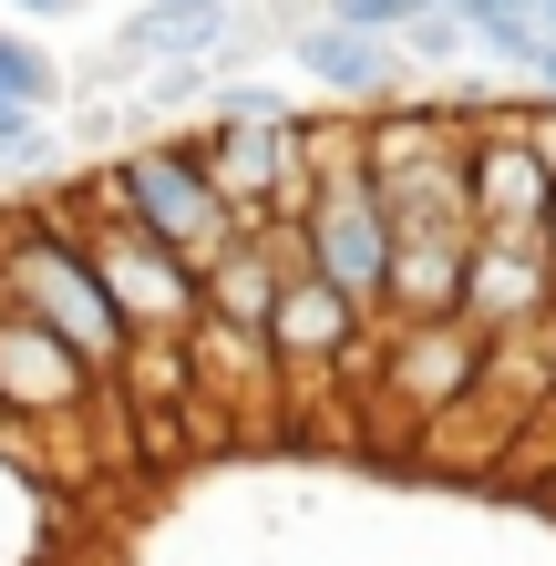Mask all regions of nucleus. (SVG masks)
<instances>
[{
  "label": "nucleus",
  "instance_id": "1",
  "mask_svg": "<svg viewBox=\"0 0 556 566\" xmlns=\"http://www.w3.org/2000/svg\"><path fill=\"white\" fill-rule=\"evenodd\" d=\"M0 310L42 319L52 340L83 350L104 381L124 371V350H135V329H124L114 289H104V269H93V248H83V227L62 207H31L21 227H0Z\"/></svg>",
  "mask_w": 556,
  "mask_h": 566
},
{
  "label": "nucleus",
  "instance_id": "2",
  "mask_svg": "<svg viewBox=\"0 0 556 566\" xmlns=\"http://www.w3.org/2000/svg\"><path fill=\"white\" fill-rule=\"evenodd\" d=\"M300 269L331 279L361 319H381V289H391V217H381V186L361 145H310V207H300Z\"/></svg>",
  "mask_w": 556,
  "mask_h": 566
},
{
  "label": "nucleus",
  "instance_id": "3",
  "mask_svg": "<svg viewBox=\"0 0 556 566\" xmlns=\"http://www.w3.org/2000/svg\"><path fill=\"white\" fill-rule=\"evenodd\" d=\"M104 196H114V217H124V227H145V238H155V248H176L186 269H207V258H227V248L248 238L238 207L207 186L196 145H135V155L104 176Z\"/></svg>",
  "mask_w": 556,
  "mask_h": 566
},
{
  "label": "nucleus",
  "instance_id": "4",
  "mask_svg": "<svg viewBox=\"0 0 556 566\" xmlns=\"http://www.w3.org/2000/svg\"><path fill=\"white\" fill-rule=\"evenodd\" d=\"M83 248H93V269H104V289H114V310H124L135 340H196V329H207V269H186V258L155 248L145 227L93 217Z\"/></svg>",
  "mask_w": 556,
  "mask_h": 566
},
{
  "label": "nucleus",
  "instance_id": "5",
  "mask_svg": "<svg viewBox=\"0 0 556 566\" xmlns=\"http://www.w3.org/2000/svg\"><path fill=\"white\" fill-rule=\"evenodd\" d=\"M464 207H474V238L546 248L556 176H546V155L526 145V124H495V135H474V145H464Z\"/></svg>",
  "mask_w": 556,
  "mask_h": 566
},
{
  "label": "nucleus",
  "instance_id": "6",
  "mask_svg": "<svg viewBox=\"0 0 556 566\" xmlns=\"http://www.w3.org/2000/svg\"><path fill=\"white\" fill-rule=\"evenodd\" d=\"M464 329H474V340H536V329H556V269H546V248L474 238V258H464Z\"/></svg>",
  "mask_w": 556,
  "mask_h": 566
},
{
  "label": "nucleus",
  "instance_id": "7",
  "mask_svg": "<svg viewBox=\"0 0 556 566\" xmlns=\"http://www.w3.org/2000/svg\"><path fill=\"white\" fill-rule=\"evenodd\" d=\"M93 360L83 350H62L42 319H21V310H0V412L11 422H73L93 402Z\"/></svg>",
  "mask_w": 556,
  "mask_h": 566
},
{
  "label": "nucleus",
  "instance_id": "8",
  "mask_svg": "<svg viewBox=\"0 0 556 566\" xmlns=\"http://www.w3.org/2000/svg\"><path fill=\"white\" fill-rule=\"evenodd\" d=\"M464 258L474 238L464 227H391V289H381V319H464Z\"/></svg>",
  "mask_w": 556,
  "mask_h": 566
},
{
  "label": "nucleus",
  "instance_id": "9",
  "mask_svg": "<svg viewBox=\"0 0 556 566\" xmlns=\"http://www.w3.org/2000/svg\"><path fill=\"white\" fill-rule=\"evenodd\" d=\"M289 62H300V73L319 83V93H340V104H391V93H402V42H371V31H350V21H300L289 31Z\"/></svg>",
  "mask_w": 556,
  "mask_h": 566
},
{
  "label": "nucleus",
  "instance_id": "10",
  "mask_svg": "<svg viewBox=\"0 0 556 566\" xmlns=\"http://www.w3.org/2000/svg\"><path fill=\"white\" fill-rule=\"evenodd\" d=\"M62 62L31 42V31H11L0 21V176H21V165H42V145H52V104H62Z\"/></svg>",
  "mask_w": 556,
  "mask_h": 566
},
{
  "label": "nucleus",
  "instance_id": "11",
  "mask_svg": "<svg viewBox=\"0 0 556 566\" xmlns=\"http://www.w3.org/2000/svg\"><path fill=\"white\" fill-rule=\"evenodd\" d=\"M474 371H484V340L464 319H402L391 329V391L402 402H453V391H474Z\"/></svg>",
  "mask_w": 556,
  "mask_h": 566
},
{
  "label": "nucleus",
  "instance_id": "12",
  "mask_svg": "<svg viewBox=\"0 0 556 566\" xmlns=\"http://www.w3.org/2000/svg\"><path fill=\"white\" fill-rule=\"evenodd\" d=\"M289 269H300V258H279L269 227H258V238H238L227 258H207V319L238 329V340H269V310H279Z\"/></svg>",
  "mask_w": 556,
  "mask_h": 566
},
{
  "label": "nucleus",
  "instance_id": "13",
  "mask_svg": "<svg viewBox=\"0 0 556 566\" xmlns=\"http://www.w3.org/2000/svg\"><path fill=\"white\" fill-rule=\"evenodd\" d=\"M350 340H361V310L331 289V279H310V269H289V289H279V310H269V360H340Z\"/></svg>",
  "mask_w": 556,
  "mask_h": 566
},
{
  "label": "nucleus",
  "instance_id": "14",
  "mask_svg": "<svg viewBox=\"0 0 556 566\" xmlns=\"http://www.w3.org/2000/svg\"><path fill=\"white\" fill-rule=\"evenodd\" d=\"M227 42H238V11L227 0H145L124 21V62H166V73H186V62H207Z\"/></svg>",
  "mask_w": 556,
  "mask_h": 566
},
{
  "label": "nucleus",
  "instance_id": "15",
  "mask_svg": "<svg viewBox=\"0 0 556 566\" xmlns=\"http://www.w3.org/2000/svg\"><path fill=\"white\" fill-rule=\"evenodd\" d=\"M422 11H443V0H331V21L371 31V42H402V31H412Z\"/></svg>",
  "mask_w": 556,
  "mask_h": 566
},
{
  "label": "nucleus",
  "instance_id": "16",
  "mask_svg": "<svg viewBox=\"0 0 556 566\" xmlns=\"http://www.w3.org/2000/svg\"><path fill=\"white\" fill-rule=\"evenodd\" d=\"M453 52H474V31L464 21H453V11H422L412 31H402V62H422V73H443V62Z\"/></svg>",
  "mask_w": 556,
  "mask_h": 566
},
{
  "label": "nucleus",
  "instance_id": "17",
  "mask_svg": "<svg viewBox=\"0 0 556 566\" xmlns=\"http://www.w3.org/2000/svg\"><path fill=\"white\" fill-rule=\"evenodd\" d=\"M443 11L464 21L474 42H484V31H515V21H536V0H443Z\"/></svg>",
  "mask_w": 556,
  "mask_h": 566
},
{
  "label": "nucleus",
  "instance_id": "18",
  "mask_svg": "<svg viewBox=\"0 0 556 566\" xmlns=\"http://www.w3.org/2000/svg\"><path fill=\"white\" fill-rule=\"evenodd\" d=\"M0 11H21V21H83V0H0Z\"/></svg>",
  "mask_w": 556,
  "mask_h": 566
},
{
  "label": "nucleus",
  "instance_id": "19",
  "mask_svg": "<svg viewBox=\"0 0 556 566\" xmlns=\"http://www.w3.org/2000/svg\"><path fill=\"white\" fill-rule=\"evenodd\" d=\"M526 83H536V93H546V104H556V42H546V52H536V73H526Z\"/></svg>",
  "mask_w": 556,
  "mask_h": 566
},
{
  "label": "nucleus",
  "instance_id": "20",
  "mask_svg": "<svg viewBox=\"0 0 556 566\" xmlns=\"http://www.w3.org/2000/svg\"><path fill=\"white\" fill-rule=\"evenodd\" d=\"M536 31H546V42H556V0H536Z\"/></svg>",
  "mask_w": 556,
  "mask_h": 566
},
{
  "label": "nucleus",
  "instance_id": "21",
  "mask_svg": "<svg viewBox=\"0 0 556 566\" xmlns=\"http://www.w3.org/2000/svg\"><path fill=\"white\" fill-rule=\"evenodd\" d=\"M546 269H556V217H546Z\"/></svg>",
  "mask_w": 556,
  "mask_h": 566
},
{
  "label": "nucleus",
  "instance_id": "22",
  "mask_svg": "<svg viewBox=\"0 0 556 566\" xmlns=\"http://www.w3.org/2000/svg\"><path fill=\"white\" fill-rule=\"evenodd\" d=\"M546 340H556V329H546Z\"/></svg>",
  "mask_w": 556,
  "mask_h": 566
}]
</instances>
